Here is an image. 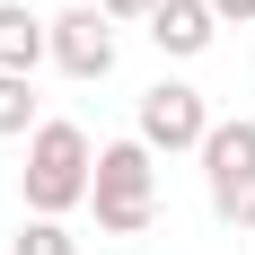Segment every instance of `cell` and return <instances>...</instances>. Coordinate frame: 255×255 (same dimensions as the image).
Returning <instances> with one entry per match:
<instances>
[{
	"label": "cell",
	"instance_id": "cell-1",
	"mask_svg": "<svg viewBox=\"0 0 255 255\" xmlns=\"http://www.w3.org/2000/svg\"><path fill=\"white\" fill-rule=\"evenodd\" d=\"M18 185H26V211H35V220L79 211L88 185H97V150H88V132H79V124H35V132H26Z\"/></svg>",
	"mask_w": 255,
	"mask_h": 255
},
{
	"label": "cell",
	"instance_id": "cell-2",
	"mask_svg": "<svg viewBox=\"0 0 255 255\" xmlns=\"http://www.w3.org/2000/svg\"><path fill=\"white\" fill-rule=\"evenodd\" d=\"M150 141L132 132V141H106L97 150V185H88V203H97V229L106 238H141L158 220V167H150Z\"/></svg>",
	"mask_w": 255,
	"mask_h": 255
},
{
	"label": "cell",
	"instance_id": "cell-3",
	"mask_svg": "<svg viewBox=\"0 0 255 255\" xmlns=\"http://www.w3.org/2000/svg\"><path fill=\"white\" fill-rule=\"evenodd\" d=\"M203 132H211L203 88H185V79L141 88V141H150V150H203Z\"/></svg>",
	"mask_w": 255,
	"mask_h": 255
},
{
	"label": "cell",
	"instance_id": "cell-4",
	"mask_svg": "<svg viewBox=\"0 0 255 255\" xmlns=\"http://www.w3.org/2000/svg\"><path fill=\"white\" fill-rule=\"evenodd\" d=\"M53 62H62V79H106L115 71V18L97 0H79V9L53 18Z\"/></svg>",
	"mask_w": 255,
	"mask_h": 255
},
{
	"label": "cell",
	"instance_id": "cell-5",
	"mask_svg": "<svg viewBox=\"0 0 255 255\" xmlns=\"http://www.w3.org/2000/svg\"><path fill=\"white\" fill-rule=\"evenodd\" d=\"M211 35H220L211 0H158V9H150V44L167 53V62H194V53H211Z\"/></svg>",
	"mask_w": 255,
	"mask_h": 255
},
{
	"label": "cell",
	"instance_id": "cell-6",
	"mask_svg": "<svg viewBox=\"0 0 255 255\" xmlns=\"http://www.w3.org/2000/svg\"><path fill=\"white\" fill-rule=\"evenodd\" d=\"M35 62H53V18L18 9V0H0V71L35 79Z\"/></svg>",
	"mask_w": 255,
	"mask_h": 255
},
{
	"label": "cell",
	"instance_id": "cell-7",
	"mask_svg": "<svg viewBox=\"0 0 255 255\" xmlns=\"http://www.w3.org/2000/svg\"><path fill=\"white\" fill-rule=\"evenodd\" d=\"M203 176L211 185H220V176H255V124H247V115L203 132Z\"/></svg>",
	"mask_w": 255,
	"mask_h": 255
},
{
	"label": "cell",
	"instance_id": "cell-8",
	"mask_svg": "<svg viewBox=\"0 0 255 255\" xmlns=\"http://www.w3.org/2000/svg\"><path fill=\"white\" fill-rule=\"evenodd\" d=\"M18 132H35V79L0 71V141H18Z\"/></svg>",
	"mask_w": 255,
	"mask_h": 255
},
{
	"label": "cell",
	"instance_id": "cell-9",
	"mask_svg": "<svg viewBox=\"0 0 255 255\" xmlns=\"http://www.w3.org/2000/svg\"><path fill=\"white\" fill-rule=\"evenodd\" d=\"M211 211H220L229 229H255V176H220L211 185Z\"/></svg>",
	"mask_w": 255,
	"mask_h": 255
},
{
	"label": "cell",
	"instance_id": "cell-10",
	"mask_svg": "<svg viewBox=\"0 0 255 255\" xmlns=\"http://www.w3.org/2000/svg\"><path fill=\"white\" fill-rule=\"evenodd\" d=\"M9 255H79V238L62 229V220H26V229L9 238Z\"/></svg>",
	"mask_w": 255,
	"mask_h": 255
},
{
	"label": "cell",
	"instance_id": "cell-11",
	"mask_svg": "<svg viewBox=\"0 0 255 255\" xmlns=\"http://www.w3.org/2000/svg\"><path fill=\"white\" fill-rule=\"evenodd\" d=\"M97 9H106V18H150L158 0H97Z\"/></svg>",
	"mask_w": 255,
	"mask_h": 255
},
{
	"label": "cell",
	"instance_id": "cell-12",
	"mask_svg": "<svg viewBox=\"0 0 255 255\" xmlns=\"http://www.w3.org/2000/svg\"><path fill=\"white\" fill-rule=\"evenodd\" d=\"M211 18H238V26H247V18H255V0H211Z\"/></svg>",
	"mask_w": 255,
	"mask_h": 255
}]
</instances>
